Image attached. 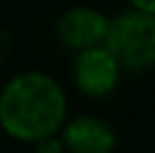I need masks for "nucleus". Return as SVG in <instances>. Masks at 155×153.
<instances>
[{"label": "nucleus", "instance_id": "obj_6", "mask_svg": "<svg viewBox=\"0 0 155 153\" xmlns=\"http://www.w3.org/2000/svg\"><path fill=\"white\" fill-rule=\"evenodd\" d=\"M34 153H65V146L58 140V135H52V138H45V140L36 142Z\"/></svg>", "mask_w": 155, "mask_h": 153}, {"label": "nucleus", "instance_id": "obj_7", "mask_svg": "<svg viewBox=\"0 0 155 153\" xmlns=\"http://www.w3.org/2000/svg\"><path fill=\"white\" fill-rule=\"evenodd\" d=\"M128 5H130V9H135V12L155 16V0H128Z\"/></svg>", "mask_w": 155, "mask_h": 153}, {"label": "nucleus", "instance_id": "obj_4", "mask_svg": "<svg viewBox=\"0 0 155 153\" xmlns=\"http://www.w3.org/2000/svg\"><path fill=\"white\" fill-rule=\"evenodd\" d=\"M106 32H108V16L94 7H85V5L65 9L56 20L58 43L74 54L104 45Z\"/></svg>", "mask_w": 155, "mask_h": 153}, {"label": "nucleus", "instance_id": "obj_8", "mask_svg": "<svg viewBox=\"0 0 155 153\" xmlns=\"http://www.w3.org/2000/svg\"><path fill=\"white\" fill-rule=\"evenodd\" d=\"M9 52H12V36H9V32L0 29V63L9 56Z\"/></svg>", "mask_w": 155, "mask_h": 153}, {"label": "nucleus", "instance_id": "obj_5", "mask_svg": "<svg viewBox=\"0 0 155 153\" xmlns=\"http://www.w3.org/2000/svg\"><path fill=\"white\" fill-rule=\"evenodd\" d=\"M58 133L65 153H113L117 146L115 128L94 115H77L65 119Z\"/></svg>", "mask_w": 155, "mask_h": 153}, {"label": "nucleus", "instance_id": "obj_2", "mask_svg": "<svg viewBox=\"0 0 155 153\" xmlns=\"http://www.w3.org/2000/svg\"><path fill=\"white\" fill-rule=\"evenodd\" d=\"M104 47L121 72H148L155 68V16L124 9L108 18Z\"/></svg>", "mask_w": 155, "mask_h": 153}, {"label": "nucleus", "instance_id": "obj_3", "mask_svg": "<svg viewBox=\"0 0 155 153\" xmlns=\"http://www.w3.org/2000/svg\"><path fill=\"white\" fill-rule=\"evenodd\" d=\"M72 79L81 95L90 99H104L117 90L121 68L104 45H97L74 56Z\"/></svg>", "mask_w": 155, "mask_h": 153}, {"label": "nucleus", "instance_id": "obj_1", "mask_svg": "<svg viewBox=\"0 0 155 153\" xmlns=\"http://www.w3.org/2000/svg\"><path fill=\"white\" fill-rule=\"evenodd\" d=\"M65 119V90L47 72H18L0 90V128L18 142L36 144L52 138Z\"/></svg>", "mask_w": 155, "mask_h": 153}]
</instances>
